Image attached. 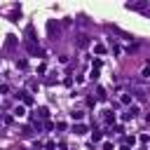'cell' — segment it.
<instances>
[{
  "instance_id": "obj_1",
  "label": "cell",
  "mask_w": 150,
  "mask_h": 150,
  "mask_svg": "<svg viewBox=\"0 0 150 150\" xmlns=\"http://www.w3.org/2000/svg\"><path fill=\"white\" fill-rule=\"evenodd\" d=\"M145 5H148V2H145V0H141V2H129L127 7H129V9H145Z\"/></svg>"
},
{
  "instance_id": "obj_2",
  "label": "cell",
  "mask_w": 150,
  "mask_h": 150,
  "mask_svg": "<svg viewBox=\"0 0 150 150\" xmlns=\"http://www.w3.org/2000/svg\"><path fill=\"white\" fill-rule=\"evenodd\" d=\"M77 45H80V47H87V45H89V40H87V35H80V40H77Z\"/></svg>"
},
{
  "instance_id": "obj_3",
  "label": "cell",
  "mask_w": 150,
  "mask_h": 150,
  "mask_svg": "<svg viewBox=\"0 0 150 150\" xmlns=\"http://www.w3.org/2000/svg\"><path fill=\"white\" fill-rule=\"evenodd\" d=\"M73 131H75V134H84V131H87V129H84V127H82V124H77V127H75V129H73Z\"/></svg>"
},
{
  "instance_id": "obj_4",
  "label": "cell",
  "mask_w": 150,
  "mask_h": 150,
  "mask_svg": "<svg viewBox=\"0 0 150 150\" xmlns=\"http://www.w3.org/2000/svg\"><path fill=\"white\" fill-rule=\"evenodd\" d=\"M14 115H19V117H21V115H23V108H21V105H16V108H14Z\"/></svg>"
}]
</instances>
